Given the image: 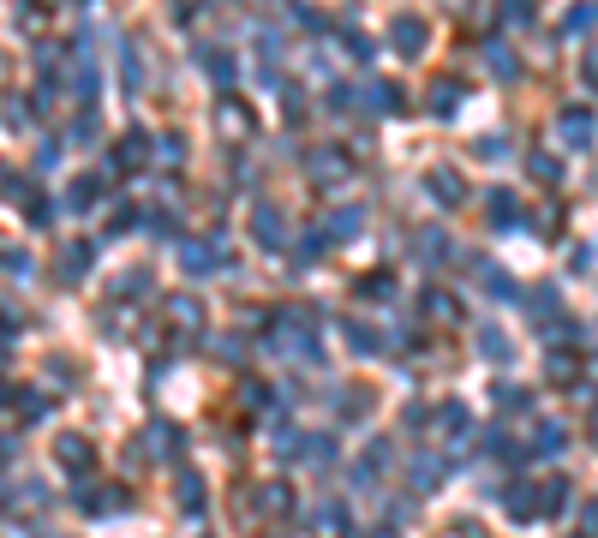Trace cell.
Wrapping results in <instances>:
<instances>
[{
  "instance_id": "1",
  "label": "cell",
  "mask_w": 598,
  "mask_h": 538,
  "mask_svg": "<svg viewBox=\"0 0 598 538\" xmlns=\"http://www.w3.org/2000/svg\"><path fill=\"white\" fill-rule=\"evenodd\" d=\"M228 245H221V228L216 234H198V239H179V269L192 281H203V276H216V269H228Z\"/></svg>"
},
{
  "instance_id": "2",
  "label": "cell",
  "mask_w": 598,
  "mask_h": 538,
  "mask_svg": "<svg viewBox=\"0 0 598 538\" xmlns=\"http://www.w3.org/2000/svg\"><path fill=\"white\" fill-rule=\"evenodd\" d=\"M150 156H156V138H150V132H138V126H132V132H120V144H114V168H120V174H144Z\"/></svg>"
},
{
  "instance_id": "3",
  "label": "cell",
  "mask_w": 598,
  "mask_h": 538,
  "mask_svg": "<svg viewBox=\"0 0 598 538\" xmlns=\"http://www.w3.org/2000/svg\"><path fill=\"white\" fill-rule=\"evenodd\" d=\"M389 48H395V54H407V60H419L425 48H431V30H425V19H407V12H401V19L389 24Z\"/></svg>"
},
{
  "instance_id": "4",
  "label": "cell",
  "mask_w": 598,
  "mask_h": 538,
  "mask_svg": "<svg viewBox=\"0 0 598 538\" xmlns=\"http://www.w3.org/2000/svg\"><path fill=\"white\" fill-rule=\"evenodd\" d=\"M174 497H179V515H192V520L203 515V497H210V491H203L198 467H179V473H174Z\"/></svg>"
},
{
  "instance_id": "5",
  "label": "cell",
  "mask_w": 598,
  "mask_h": 538,
  "mask_svg": "<svg viewBox=\"0 0 598 538\" xmlns=\"http://www.w3.org/2000/svg\"><path fill=\"white\" fill-rule=\"evenodd\" d=\"M359 102H365L371 114H401V108H407V96H401L389 79H365L359 84Z\"/></svg>"
},
{
  "instance_id": "6",
  "label": "cell",
  "mask_w": 598,
  "mask_h": 538,
  "mask_svg": "<svg viewBox=\"0 0 598 538\" xmlns=\"http://www.w3.org/2000/svg\"><path fill=\"white\" fill-rule=\"evenodd\" d=\"M252 239H258L263 252H276L281 239H287V228H281V210H276V203H252Z\"/></svg>"
},
{
  "instance_id": "7",
  "label": "cell",
  "mask_w": 598,
  "mask_h": 538,
  "mask_svg": "<svg viewBox=\"0 0 598 538\" xmlns=\"http://www.w3.org/2000/svg\"><path fill=\"white\" fill-rule=\"evenodd\" d=\"M478 353H485V365H502V371H509V365H515V341L502 335L497 323H485V329H478Z\"/></svg>"
},
{
  "instance_id": "8",
  "label": "cell",
  "mask_w": 598,
  "mask_h": 538,
  "mask_svg": "<svg viewBox=\"0 0 598 538\" xmlns=\"http://www.w3.org/2000/svg\"><path fill=\"white\" fill-rule=\"evenodd\" d=\"M198 66L210 72V84H216L221 96L234 90V54H228V48H198Z\"/></svg>"
},
{
  "instance_id": "9",
  "label": "cell",
  "mask_w": 598,
  "mask_h": 538,
  "mask_svg": "<svg viewBox=\"0 0 598 538\" xmlns=\"http://www.w3.org/2000/svg\"><path fill=\"white\" fill-rule=\"evenodd\" d=\"M557 126H562V138L575 144V150L593 144V108H580V102H575V108H562V114H557Z\"/></svg>"
},
{
  "instance_id": "10",
  "label": "cell",
  "mask_w": 598,
  "mask_h": 538,
  "mask_svg": "<svg viewBox=\"0 0 598 538\" xmlns=\"http://www.w3.org/2000/svg\"><path fill=\"white\" fill-rule=\"evenodd\" d=\"M443 473H455V467H449V460H437V455H413V460H407V478H413V491H437Z\"/></svg>"
},
{
  "instance_id": "11",
  "label": "cell",
  "mask_w": 598,
  "mask_h": 538,
  "mask_svg": "<svg viewBox=\"0 0 598 538\" xmlns=\"http://www.w3.org/2000/svg\"><path fill=\"white\" fill-rule=\"evenodd\" d=\"M485 210H491V228H497V234H515V228H520V198H515V192H491Z\"/></svg>"
},
{
  "instance_id": "12",
  "label": "cell",
  "mask_w": 598,
  "mask_h": 538,
  "mask_svg": "<svg viewBox=\"0 0 598 538\" xmlns=\"http://www.w3.org/2000/svg\"><path fill=\"white\" fill-rule=\"evenodd\" d=\"M461 102H467V90H461L455 79H437V84H431V96H425V108H431L437 120H455Z\"/></svg>"
},
{
  "instance_id": "13",
  "label": "cell",
  "mask_w": 598,
  "mask_h": 538,
  "mask_svg": "<svg viewBox=\"0 0 598 538\" xmlns=\"http://www.w3.org/2000/svg\"><path fill=\"white\" fill-rule=\"evenodd\" d=\"M425 192H431V198H437L443 210H455V203L467 198V186H461V179L449 174V168H431V174H425Z\"/></svg>"
},
{
  "instance_id": "14",
  "label": "cell",
  "mask_w": 598,
  "mask_h": 538,
  "mask_svg": "<svg viewBox=\"0 0 598 538\" xmlns=\"http://www.w3.org/2000/svg\"><path fill=\"white\" fill-rule=\"evenodd\" d=\"M84 276H90V239H79V245H66V252H60V281H66V287H79Z\"/></svg>"
},
{
  "instance_id": "15",
  "label": "cell",
  "mask_w": 598,
  "mask_h": 538,
  "mask_svg": "<svg viewBox=\"0 0 598 538\" xmlns=\"http://www.w3.org/2000/svg\"><path fill=\"white\" fill-rule=\"evenodd\" d=\"M54 455H60V467H66L72 478L90 473V443H84V437H60V443H54Z\"/></svg>"
},
{
  "instance_id": "16",
  "label": "cell",
  "mask_w": 598,
  "mask_h": 538,
  "mask_svg": "<svg viewBox=\"0 0 598 538\" xmlns=\"http://www.w3.org/2000/svg\"><path fill=\"white\" fill-rule=\"evenodd\" d=\"M569 449V431H562L557 418H538L533 425V455H562Z\"/></svg>"
},
{
  "instance_id": "17",
  "label": "cell",
  "mask_w": 598,
  "mask_h": 538,
  "mask_svg": "<svg viewBox=\"0 0 598 538\" xmlns=\"http://www.w3.org/2000/svg\"><path fill=\"white\" fill-rule=\"evenodd\" d=\"M311 174H318V186H336V179H347V156L341 150H311Z\"/></svg>"
},
{
  "instance_id": "18",
  "label": "cell",
  "mask_w": 598,
  "mask_h": 538,
  "mask_svg": "<svg viewBox=\"0 0 598 538\" xmlns=\"http://www.w3.org/2000/svg\"><path fill=\"white\" fill-rule=\"evenodd\" d=\"M96 192H102V179H96V174L72 179V186H66V210H72V216H84V210L96 203Z\"/></svg>"
},
{
  "instance_id": "19",
  "label": "cell",
  "mask_w": 598,
  "mask_h": 538,
  "mask_svg": "<svg viewBox=\"0 0 598 538\" xmlns=\"http://www.w3.org/2000/svg\"><path fill=\"white\" fill-rule=\"evenodd\" d=\"M216 120H221V132H228V138H245V126H252V114H245L234 96H221V102H216Z\"/></svg>"
},
{
  "instance_id": "20",
  "label": "cell",
  "mask_w": 598,
  "mask_h": 538,
  "mask_svg": "<svg viewBox=\"0 0 598 538\" xmlns=\"http://www.w3.org/2000/svg\"><path fill=\"white\" fill-rule=\"evenodd\" d=\"M144 449L168 460V455H174V449H179V425H162V418H156V425L144 431Z\"/></svg>"
},
{
  "instance_id": "21",
  "label": "cell",
  "mask_w": 598,
  "mask_h": 538,
  "mask_svg": "<svg viewBox=\"0 0 598 538\" xmlns=\"http://www.w3.org/2000/svg\"><path fill=\"white\" fill-rule=\"evenodd\" d=\"M533 502H538V491H533V484H509V491H502V509H509L515 520H533V515H538Z\"/></svg>"
},
{
  "instance_id": "22",
  "label": "cell",
  "mask_w": 598,
  "mask_h": 538,
  "mask_svg": "<svg viewBox=\"0 0 598 538\" xmlns=\"http://www.w3.org/2000/svg\"><path fill=\"white\" fill-rule=\"evenodd\" d=\"M562 502H569V478H544L538 484V515H562Z\"/></svg>"
},
{
  "instance_id": "23",
  "label": "cell",
  "mask_w": 598,
  "mask_h": 538,
  "mask_svg": "<svg viewBox=\"0 0 598 538\" xmlns=\"http://www.w3.org/2000/svg\"><path fill=\"white\" fill-rule=\"evenodd\" d=\"M593 24H598V6H593V0H580V6L562 12V37H586Z\"/></svg>"
},
{
  "instance_id": "24",
  "label": "cell",
  "mask_w": 598,
  "mask_h": 538,
  "mask_svg": "<svg viewBox=\"0 0 598 538\" xmlns=\"http://www.w3.org/2000/svg\"><path fill=\"white\" fill-rule=\"evenodd\" d=\"M419 311H425V318H437V323H455V318H461V305L443 294V287H431V294L419 299Z\"/></svg>"
},
{
  "instance_id": "25",
  "label": "cell",
  "mask_w": 598,
  "mask_h": 538,
  "mask_svg": "<svg viewBox=\"0 0 598 538\" xmlns=\"http://www.w3.org/2000/svg\"><path fill=\"white\" fill-rule=\"evenodd\" d=\"M413 252L425 263H443V258H449V234H443V228H425V234L413 239Z\"/></svg>"
},
{
  "instance_id": "26",
  "label": "cell",
  "mask_w": 598,
  "mask_h": 538,
  "mask_svg": "<svg viewBox=\"0 0 598 538\" xmlns=\"http://www.w3.org/2000/svg\"><path fill=\"white\" fill-rule=\"evenodd\" d=\"M305 526H318V533H347V515H341V502H318V509L305 515Z\"/></svg>"
},
{
  "instance_id": "27",
  "label": "cell",
  "mask_w": 598,
  "mask_h": 538,
  "mask_svg": "<svg viewBox=\"0 0 598 538\" xmlns=\"http://www.w3.org/2000/svg\"><path fill=\"white\" fill-rule=\"evenodd\" d=\"M437 425L449 431V437H467V431H473V418H467V407H461V401H443V407H437Z\"/></svg>"
},
{
  "instance_id": "28",
  "label": "cell",
  "mask_w": 598,
  "mask_h": 538,
  "mask_svg": "<svg viewBox=\"0 0 598 538\" xmlns=\"http://www.w3.org/2000/svg\"><path fill=\"white\" fill-rule=\"evenodd\" d=\"M544 377L557 383V389H569V383H575V353H562V347L557 353H544Z\"/></svg>"
},
{
  "instance_id": "29",
  "label": "cell",
  "mask_w": 598,
  "mask_h": 538,
  "mask_svg": "<svg viewBox=\"0 0 598 538\" xmlns=\"http://www.w3.org/2000/svg\"><path fill=\"white\" fill-rule=\"evenodd\" d=\"M485 60H491V72H497L502 84H515V79H520V60L509 54V48H502V42H491V48H485Z\"/></svg>"
},
{
  "instance_id": "30",
  "label": "cell",
  "mask_w": 598,
  "mask_h": 538,
  "mask_svg": "<svg viewBox=\"0 0 598 538\" xmlns=\"http://www.w3.org/2000/svg\"><path fill=\"white\" fill-rule=\"evenodd\" d=\"M329 228H305V234H299V263H311V258H323V252H329Z\"/></svg>"
},
{
  "instance_id": "31",
  "label": "cell",
  "mask_w": 598,
  "mask_h": 538,
  "mask_svg": "<svg viewBox=\"0 0 598 538\" xmlns=\"http://www.w3.org/2000/svg\"><path fill=\"white\" fill-rule=\"evenodd\" d=\"M347 347H353V353H378V347H383V335H378V329H371V323H347Z\"/></svg>"
},
{
  "instance_id": "32",
  "label": "cell",
  "mask_w": 598,
  "mask_h": 538,
  "mask_svg": "<svg viewBox=\"0 0 598 538\" xmlns=\"http://www.w3.org/2000/svg\"><path fill=\"white\" fill-rule=\"evenodd\" d=\"M299 460H305V467H329V460H336V443L329 437H305L299 443Z\"/></svg>"
},
{
  "instance_id": "33",
  "label": "cell",
  "mask_w": 598,
  "mask_h": 538,
  "mask_svg": "<svg viewBox=\"0 0 598 538\" xmlns=\"http://www.w3.org/2000/svg\"><path fill=\"white\" fill-rule=\"evenodd\" d=\"M6 198H12V203H42V192H37V179H30V174L12 168V174H6Z\"/></svg>"
},
{
  "instance_id": "34",
  "label": "cell",
  "mask_w": 598,
  "mask_h": 538,
  "mask_svg": "<svg viewBox=\"0 0 598 538\" xmlns=\"http://www.w3.org/2000/svg\"><path fill=\"white\" fill-rule=\"evenodd\" d=\"M353 294H359V299H389V294H395V276H389V269H378V276L353 281Z\"/></svg>"
},
{
  "instance_id": "35",
  "label": "cell",
  "mask_w": 598,
  "mask_h": 538,
  "mask_svg": "<svg viewBox=\"0 0 598 538\" xmlns=\"http://www.w3.org/2000/svg\"><path fill=\"white\" fill-rule=\"evenodd\" d=\"M329 234H336V239L365 234V210H336V216H329Z\"/></svg>"
},
{
  "instance_id": "36",
  "label": "cell",
  "mask_w": 598,
  "mask_h": 538,
  "mask_svg": "<svg viewBox=\"0 0 598 538\" xmlns=\"http://www.w3.org/2000/svg\"><path fill=\"white\" fill-rule=\"evenodd\" d=\"M168 311H174V323H179V329H198V318H203V311H198V299H192V294H174V299H168Z\"/></svg>"
},
{
  "instance_id": "37",
  "label": "cell",
  "mask_w": 598,
  "mask_h": 538,
  "mask_svg": "<svg viewBox=\"0 0 598 538\" xmlns=\"http://www.w3.org/2000/svg\"><path fill=\"white\" fill-rule=\"evenodd\" d=\"M120 84H126V90H138V48H132V42H126V37H120Z\"/></svg>"
},
{
  "instance_id": "38",
  "label": "cell",
  "mask_w": 598,
  "mask_h": 538,
  "mask_svg": "<svg viewBox=\"0 0 598 538\" xmlns=\"http://www.w3.org/2000/svg\"><path fill=\"white\" fill-rule=\"evenodd\" d=\"M527 168H533L538 186H557V179H562V161H557V156H544V150H533V161H527Z\"/></svg>"
},
{
  "instance_id": "39",
  "label": "cell",
  "mask_w": 598,
  "mask_h": 538,
  "mask_svg": "<svg viewBox=\"0 0 598 538\" xmlns=\"http://www.w3.org/2000/svg\"><path fill=\"white\" fill-rule=\"evenodd\" d=\"M144 228H150L156 239H179V216H174V210H150V216H144Z\"/></svg>"
},
{
  "instance_id": "40",
  "label": "cell",
  "mask_w": 598,
  "mask_h": 538,
  "mask_svg": "<svg viewBox=\"0 0 598 538\" xmlns=\"http://www.w3.org/2000/svg\"><path fill=\"white\" fill-rule=\"evenodd\" d=\"M138 221H144V216H138V210H132V203H114V210H108V234L120 239V234H132Z\"/></svg>"
},
{
  "instance_id": "41",
  "label": "cell",
  "mask_w": 598,
  "mask_h": 538,
  "mask_svg": "<svg viewBox=\"0 0 598 538\" xmlns=\"http://www.w3.org/2000/svg\"><path fill=\"white\" fill-rule=\"evenodd\" d=\"M533 12H538L533 0H502V6H497V19H502V24H533Z\"/></svg>"
},
{
  "instance_id": "42",
  "label": "cell",
  "mask_w": 598,
  "mask_h": 538,
  "mask_svg": "<svg viewBox=\"0 0 598 538\" xmlns=\"http://www.w3.org/2000/svg\"><path fill=\"white\" fill-rule=\"evenodd\" d=\"M6 401L19 407V418H24V425H37V418H48V413H42V395H24V389H12Z\"/></svg>"
},
{
  "instance_id": "43",
  "label": "cell",
  "mask_w": 598,
  "mask_h": 538,
  "mask_svg": "<svg viewBox=\"0 0 598 538\" xmlns=\"http://www.w3.org/2000/svg\"><path fill=\"white\" fill-rule=\"evenodd\" d=\"M66 138H72V144H96V114L84 108V114L72 120V126H66Z\"/></svg>"
},
{
  "instance_id": "44",
  "label": "cell",
  "mask_w": 598,
  "mask_h": 538,
  "mask_svg": "<svg viewBox=\"0 0 598 538\" xmlns=\"http://www.w3.org/2000/svg\"><path fill=\"white\" fill-rule=\"evenodd\" d=\"M156 156L162 161H186V138H179V132H162V138H156Z\"/></svg>"
},
{
  "instance_id": "45",
  "label": "cell",
  "mask_w": 598,
  "mask_h": 538,
  "mask_svg": "<svg viewBox=\"0 0 598 538\" xmlns=\"http://www.w3.org/2000/svg\"><path fill=\"white\" fill-rule=\"evenodd\" d=\"M6 132H30V108L19 96H6Z\"/></svg>"
},
{
  "instance_id": "46",
  "label": "cell",
  "mask_w": 598,
  "mask_h": 538,
  "mask_svg": "<svg viewBox=\"0 0 598 538\" xmlns=\"http://www.w3.org/2000/svg\"><path fill=\"white\" fill-rule=\"evenodd\" d=\"M341 48H347L353 60H371V54H378V42H371V37H359V30H347V37H341Z\"/></svg>"
},
{
  "instance_id": "47",
  "label": "cell",
  "mask_w": 598,
  "mask_h": 538,
  "mask_svg": "<svg viewBox=\"0 0 598 538\" xmlns=\"http://www.w3.org/2000/svg\"><path fill=\"white\" fill-rule=\"evenodd\" d=\"M491 401H497V407H527V389H515V383H502V377H497Z\"/></svg>"
},
{
  "instance_id": "48",
  "label": "cell",
  "mask_w": 598,
  "mask_h": 538,
  "mask_svg": "<svg viewBox=\"0 0 598 538\" xmlns=\"http://www.w3.org/2000/svg\"><path fill=\"white\" fill-rule=\"evenodd\" d=\"M120 294H126V299H138V294H150V269H132V276L120 281Z\"/></svg>"
},
{
  "instance_id": "49",
  "label": "cell",
  "mask_w": 598,
  "mask_h": 538,
  "mask_svg": "<svg viewBox=\"0 0 598 538\" xmlns=\"http://www.w3.org/2000/svg\"><path fill=\"white\" fill-rule=\"evenodd\" d=\"M263 502H270V515H287V484H263Z\"/></svg>"
},
{
  "instance_id": "50",
  "label": "cell",
  "mask_w": 598,
  "mask_h": 538,
  "mask_svg": "<svg viewBox=\"0 0 598 538\" xmlns=\"http://www.w3.org/2000/svg\"><path fill=\"white\" fill-rule=\"evenodd\" d=\"M389 455H395V449H389V443H371V449H365V467H371V473H383V467H389Z\"/></svg>"
},
{
  "instance_id": "51",
  "label": "cell",
  "mask_w": 598,
  "mask_h": 538,
  "mask_svg": "<svg viewBox=\"0 0 598 538\" xmlns=\"http://www.w3.org/2000/svg\"><path fill=\"white\" fill-rule=\"evenodd\" d=\"M30 269H37V263L24 258V252H6V276L12 281H30Z\"/></svg>"
},
{
  "instance_id": "52",
  "label": "cell",
  "mask_w": 598,
  "mask_h": 538,
  "mask_svg": "<svg viewBox=\"0 0 598 538\" xmlns=\"http://www.w3.org/2000/svg\"><path fill=\"white\" fill-rule=\"evenodd\" d=\"M37 12H42L37 0H12V24H37Z\"/></svg>"
},
{
  "instance_id": "53",
  "label": "cell",
  "mask_w": 598,
  "mask_h": 538,
  "mask_svg": "<svg viewBox=\"0 0 598 538\" xmlns=\"http://www.w3.org/2000/svg\"><path fill=\"white\" fill-rule=\"evenodd\" d=\"M502 150H509V138H478L473 144V156H502Z\"/></svg>"
},
{
  "instance_id": "54",
  "label": "cell",
  "mask_w": 598,
  "mask_h": 538,
  "mask_svg": "<svg viewBox=\"0 0 598 538\" xmlns=\"http://www.w3.org/2000/svg\"><path fill=\"white\" fill-rule=\"evenodd\" d=\"M580 72H586V90H598V48L586 54V66H580Z\"/></svg>"
},
{
  "instance_id": "55",
  "label": "cell",
  "mask_w": 598,
  "mask_h": 538,
  "mask_svg": "<svg viewBox=\"0 0 598 538\" xmlns=\"http://www.w3.org/2000/svg\"><path fill=\"white\" fill-rule=\"evenodd\" d=\"M586 526H593V533H598V497L586 502Z\"/></svg>"
},
{
  "instance_id": "56",
  "label": "cell",
  "mask_w": 598,
  "mask_h": 538,
  "mask_svg": "<svg viewBox=\"0 0 598 538\" xmlns=\"http://www.w3.org/2000/svg\"><path fill=\"white\" fill-rule=\"evenodd\" d=\"M371 538H401V533H395V526H383V533H371Z\"/></svg>"
},
{
  "instance_id": "57",
  "label": "cell",
  "mask_w": 598,
  "mask_h": 538,
  "mask_svg": "<svg viewBox=\"0 0 598 538\" xmlns=\"http://www.w3.org/2000/svg\"><path fill=\"white\" fill-rule=\"evenodd\" d=\"M593 443H598V413H593Z\"/></svg>"
}]
</instances>
